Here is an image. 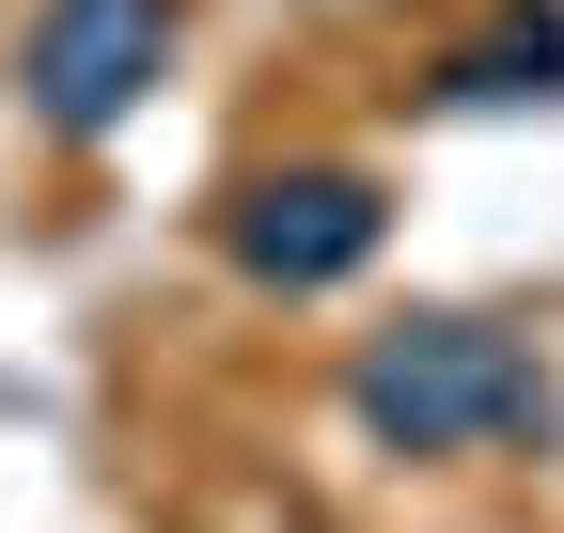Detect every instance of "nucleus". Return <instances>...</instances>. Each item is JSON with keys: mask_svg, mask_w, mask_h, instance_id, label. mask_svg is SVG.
Segmentation results:
<instances>
[{"mask_svg": "<svg viewBox=\"0 0 564 533\" xmlns=\"http://www.w3.org/2000/svg\"><path fill=\"white\" fill-rule=\"evenodd\" d=\"M440 95H470V110H518V95H564V0H502L455 63H440Z\"/></svg>", "mask_w": 564, "mask_h": 533, "instance_id": "obj_4", "label": "nucleus"}, {"mask_svg": "<svg viewBox=\"0 0 564 533\" xmlns=\"http://www.w3.org/2000/svg\"><path fill=\"white\" fill-rule=\"evenodd\" d=\"M345 409H361L377 455H549L564 392L502 314H392L345 361Z\"/></svg>", "mask_w": 564, "mask_h": 533, "instance_id": "obj_1", "label": "nucleus"}, {"mask_svg": "<svg viewBox=\"0 0 564 533\" xmlns=\"http://www.w3.org/2000/svg\"><path fill=\"white\" fill-rule=\"evenodd\" d=\"M173 32H188V0H32L17 17V110L47 142H110V126L158 95Z\"/></svg>", "mask_w": 564, "mask_h": 533, "instance_id": "obj_2", "label": "nucleus"}, {"mask_svg": "<svg viewBox=\"0 0 564 533\" xmlns=\"http://www.w3.org/2000/svg\"><path fill=\"white\" fill-rule=\"evenodd\" d=\"M377 236H392V188H377L361 157H282V173H251L236 205H220L236 283H267V298H329V283H361Z\"/></svg>", "mask_w": 564, "mask_h": 533, "instance_id": "obj_3", "label": "nucleus"}]
</instances>
